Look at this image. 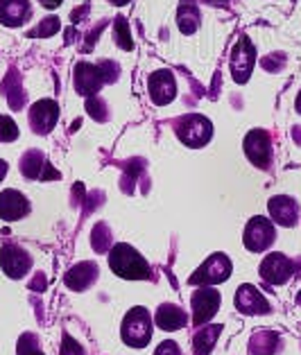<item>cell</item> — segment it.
Returning <instances> with one entry per match:
<instances>
[{
	"label": "cell",
	"instance_id": "obj_1",
	"mask_svg": "<svg viewBox=\"0 0 301 355\" xmlns=\"http://www.w3.org/2000/svg\"><path fill=\"white\" fill-rule=\"evenodd\" d=\"M109 267L111 272L120 279L127 281H145L150 279V265L148 261L127 242H118L109 251Z\"/></svg>",
	"mask_w": 301,
	"mask_h": 355
},
{
	"label": "cell",
	"instance_id": "obj_2",
	"mask_svg": "<svg viewBox=\"0 0 301 355\" xmlns=\"http://www.w3.org/2000/svg\"><path fill=\"white\" fill-rule=\"evenodd\" d=\"M123 342L132 349H145L152 340V317L145 308H132L120 326Z\"/></svg>",
	"mask_w": 301,
	"mask_h": 355
},
{
	"label": "cell",
	"instance_id": "obj_3",
	"mask_svg": "<svg viewBox=\"0 0 301 355\" xmlns=\"http://www.w3.org/2000/svg\"><path fill=\"white\" fill-rule=\"evenodd\" d=\"M175 132H177V138L186 147H193V150H197V147H204L213 138V125H211V120L206 116L188 114V116L177 120Z\"/></svg>",
	"mask_w": 301,
	"mask_h": 355
},
{
	"label": "cell",
	"instance_id": "obj_4",
	"mask_svg": "<svg viewBox=\"0 0 301 355\" xmlns=\"http://www.w3.org/2000/svg\"><path fill=\"white\" fill-rule=\"evenodd\" d=\"M274 240H277V231H274L272 220L263 218V215H256V218H252L247 222L245 233H243V242L249 251L261 254V251L272 247Z\"/></svg>",
	"mask_w": 301,
	"mask_h": 355
},
{
	"label": "cell",
	"instance_id": "obj_5",
	"mask_svg": "<svg viewBox=\"0 0 301 355\" xmlns=\"http://www.w3.org/2000/svg\"><path fill=\"white\" fill-rule=\"evenodd\" d=\"M231 276V261L225 254H213L197 267V272L188 279L191 285H218Z\"/></svg>",
	"mask_w": 301,
	"mask_h": 355
},
{
	"label": "cell",
	"instance_id": "obj_6",
	"mask_svg": "<svg viewBox=\"0 0 301 355\" xmlns=\"http://www.w3.org/2000/svg\"><path fill=\"white\" fill-rule=\"evenodd\" d=\"M256 64V48L254 43L249 41L247 37H240V41L231 50V77H234L236 84H247V80L252 77Z\"/></svg>",
	"mask_w": 301,
	"mask_h": 355
},
{
	"label": "cell",
	"instance_id": "obj_7",
	"mask_svg": "<svg viewBox=\"0 0 301 355\" xmlns=\"http://www.w3.org/2000/svg\"><path fill=\"white\" fill-rule=\"evenodd\" d=\"M193 326H204L218 315L220 310V292L213 290V285H200V290H195L193 299Z\"/></svg>",
	"mask_w": 301,
	"mask_h": 355
},
{
	"label": "cell",
	"instance_id": "obj_8",
	"mask_svg": "<svg viewBox=\"0 0 301 355\" xmlns=\"http://www.w3.org/2000/svg\"><path fill=\"white\" fill-rule=\"evenodd\" d=\"M73 82H75V91L86 98H93L102 86L107 84V75L102 64H89V62H80L75 66L73 73Z\"/></svg>",
	"mask_w": 301,
	"mask_h": 355
},
{
	"label": "cell",
	"instance_id": "obj_9",
	"mask_svg": "<svg viewBox=\"0 0 301 355\" xmlns=\"http://www.w3.org/2000/svg\"><path fill=\"white\" fill-rule=\"evenodd\" d=\"M243 147H245V157L252 161L256 168H261V170L270 168V163H272V138L265 129H252V132L245 136Z\"/></svg>",
	"mask_w": 301,
	"mask_h": 355
},
{
	"label": "cell",
	"instance_id": "obj_10",
	"mask_svg": "<svg viewBox=\"0 0 301 355\" xmlns=\"http://www.w3.org/2000/svg\"><path fill=\"white\" fill-rule=\"evenodd\" d=\"M28 120H30V127L34 134L39 136H46L55 129L57 120H59V105L55 100H39L34 102L30 107V114H28Z\"/></svg>",
	"mask_w": 301,
	"mask_h": 355
},
{
	"label": "cell",
	"instance_id": "obj_11",
	"mask_svg": "<svg viewBox=\"0 0 301 355\" xmlns=\"http://www.w3.org/2000/svg\"><path fill=\"white\" fill-rule=\"evenodd\" d=\"M261 279L270 285H283L290 281V276L295 274V263L283 254H270L265 256V261L258 267Z\"/></svg>",
	"mask_w": 301,
	"mask_h": 355
},
{
	"label": "cell",
	"instance_id": "obj_12",
	"mask_svg": "<svg viewBox=\"0 0 301 355\" xmlns=\"http://www.w3.org/2000/svg\"><path fill=\"white\" fill-rule=\"evenodd\" d=\"M148 91H150V98L157 107H166L175 100L177 95V82H175V75L166 68L161 71L152 73L150 80H148Z\"/></svg>",
	"mask_w": 301,
	"mask_h": 355
},
{
	"label": "cell",
	"instance_id": "obj_13",
	"mask_svg": "<svg viewBox=\"0 0 301 355\" xmlns=\"http://www.w3.org/2000/svg\"><path fill=\"white\" fill-rule=\"evenodd\" d=\"M0 265H3V272L10 276V279H23V276L30 272L32 258L28 251L21 249L19 245H3Z\"/></svg>",
	"mask_w": 301,
	"mask_h": 355
},
{
	"label": "cell",
	"instance_id": "obj_14",
	"mask_svg": "<svg viewBox=\"0 0 301 355\" xmlns=\"http://www.w3.org/2000/svg\"><path fill=\"white\" fill-rule=\"evenodd\" d=\"M28 213H30V202L23 193L14 188H7L0 193V218L5 222L23 220Z\"/></svg>",
	"mask_w": 301,
	"mask_h": 355
},
{
	"label": "cell",
	"instance_id": "obj_15",
	"mask_svg": "<svg viewBox=\"0 0 301 355\" xmlns=\"http://www.w3.org/2000/svg\"><path fill=\"white\" fill-rule=\"evenodd\" d=\"M268 211H270L272 222H277L279 227H288L290 229V227H295V224L299 222V204L288 195L272 197L270 204H268Z\"/></svg>",
	"mask_w": 301,
	"mask_h": 355
},
{
	"label": "cell",
	"instance_id": "obj_16",
	"mask_svg": "<svg viewBox=\"0 0 301 355\" xmlns=\"http://www.w3.org/2000/svg\"><path fill=\"white\" fill-rule=\"evenodd\" d=\"M21 175L25 179H59V172L53 170L50 163H46V157L39 150H30L21 159Z\"/></svg>",
	"mask_w": 301,
	"mask_h": 355
},
{
	"label": "cell",
	"instance_id": "obj_17",
	"mask_svg": "<svg viewBox=\"0 0 301 355\" xmlns=\"http://www.w3.org/2000/svg\"><path fill=\"white\" fill-rule=\"evenodd\" d=\"M236 308L243 315H265L270 313V303L254 285H240L236 292Z\"/></svg>",
	"mask_w": 301,
	"mask_h": 355
},
{
	"label": "cell",
	"instance_id": "obj_18",
	"mask_svg": "<svg viewBox=\"0 0 301 355\" xmlns=\"http://www.w3.org/2000/svg\"><path fill=\"white\" fill-rule=\"evenodd\" d=\"M32 16L30 0H0V23L7 28H21Z\"/></svg>",
	"mask_w": 301,
	"mask_h": 355
},
{
	"label": "cell",
	"instance_id": "obj_19",
	"mask_svg": "<svg viewBox=\"0 0 301 355\" xmlns=\"http://www.w3.org/2000/svg\"><path fill=\"white\" fill-rule=\"evenodd\" d=\"M98 279V265L91 263V261H84V263H77L75 267L66 272V285L75 292H82V290H89L93 283Z\"/></svg>",
	"mask_w": 301,
	"mask_h": 355
},
{
	"label": "cell",
	"instance_id": "obj_20",
	"mask_svg": "<svg viewBox=\"0 0 301 355\" xmlns=\"http://www.w3.org/2000/svg\"><path fill=\"white\" fill-rule=\"evenodd\" d=\"M154 322H157L161 331L172 333L188 324V315L179 306H175V303H161L157 308V315H154Z\"/></svg>",
	"mask_w": 301,
	"mask_h": 355
},
{
	"label": "cell",
	"instance_id": "obj_21",
	"mask_svg": "<svg viewBox=\"0 0 301 355\" xmlns=\"http://www.w3.org/2000/svg\"><path fill=\"white\" fill-rule=\"evenodd\" d=\"M202 14L195 0H182L177 7V28L182 30V34H193L200 30Z\"/></svg>",
	"mask_w": 301,
	"mask_h": 355
},
{
	"label": "cell",
	"instance_id": "obj_22",
	"mask_svg": "<svg viewBox=\"0 0 301 355\" xmlns=\"http://www.w3.org/2000/svg\"><path fill=\"white\" fill-rule=\"evenodd\" d=\"M222 331L220 324H213V326H202L200 331L195 333L193 337V349H195V355H209L211 349L218 342V335Z\"/></svg>",
	"mask_w": 301,
	"mask_h": 355
},
{
	"label": "cell",
	"instance_id": "obj_23",
	"mask_svg": "<svg viewBox=\"0 0 301 355\" xmlns=\"http://www.w3.org/2000/svg\"><path fill=\"white\" fill-rule=\"evenodd\" d=\"M3 91H5L7 102H10V107L14 111L21 109L25 105V91H23L21 80H19V73H16V71H10V75H7V80L3 84Z\"/></svg>",
	"mask_w": 301,
	"mask_h": 355
},
{
	"label": "cell",
	"instance_id": "obj_24",
	"mask_svg": "<svg viewBox=\"0 0 301 355\" xmlns=\"http://www.w3.org/2000/svg\"><path fill=\"white\" fill-rule=\"evenodd\" d=\"M279 335L277 333H270V331H261L252 337V353L256 355H274L279 349Z\"/></svg>",
	"mask_w": 301,
	"mask_h": 355
},
{
	"label": "cell",
	"instance_id": "obj_25",
	"mask_svg": "<svg viewBox=\"0 0 301 355\" xmlns=\"http://www.w3.org/2000/svg\"><path fill=\"white\" fill-rule=\"evenodd\" d=\"M16 355H46L39 344V337L34 333H23L16 344Z\"/></svg>",
	"mask_w": 301,
	"mask_h": 355
},
{
	"label": "cell",
	"instance_id": "obj_26",
	"mask_svg": "<svg viewBox=\"0 0 301 355\" xmlns=\"http://www.w3.org/2000/svg\"><path fill=\"white\" fill-rule=\"evenodd\" d=\"M116 43L123 50H132L134 48V41H132V34H129V25H127V21L123 19V16H118L116 19Z\"/></svg>",
	"mask_w": 301,
	"mask_h": 355
},
{
	"label": "cell",
	"instance_id": "obj_27",
	"mask_svg": "<svg viewBox=\"0 0 301 355\" xmlns=\"http://www.w3.org/2000/svg\"><path fill=\"white\" fill-rule=\"evenodd\" d=\"M91 240H93V249H96V251H100V254H102V251H107L109 245H111V233H109L107 224H98V227L93 229Z\"/></svg>",
	"mask_w": 301,
	"mask_h": 355
},
{
	"label": "cell",
	"instance_id": "obj_28",
	"mask_svg": "<svg viewBox=\"0 0 301 355\" xmlns=\"http://www.w3.org/2000/svg\"><path fill=\"white\" fill-rule=\"evenodd\" d=\"M59 28H62V23H59L57 16H50V19H43L37 28L30 32V37H53V34L59 32Z\"/></svg>",
	"mask_w": 301,
	"mask_h": 355
},
{
	"label": "cell",
	"instance_id": "obj_29",
	"mask_svg": "<svg viewBox=\"0 0 301 355\" xmlns=\"http://www.w3.org/2000/svg\"><path fill=\"white\" fill-rule=\"evenodd\" d=\"M19 138V127L12 118L0 116V143H12Z\"/></svg>",
	"mask_w": 301,
	"mask_h": 355
},
{
	"label": "cell",
	"instance_id": "obj_30",
	"mask_svg": "<svg viewBox=\"0 0 301 355\" xmlns=\"http://www.w3.org/2000/svg\"><path fill=\"white\" fill-rule=\"evenodd\" d=\"M86 111H89V114L96 120H105L107 118V105L100 98H96V95L86 100Z\"/></svg>",
	"mask_w": 301,
	"mask_h": 355
},
{
	"label": "cell",
	"instance_id": "obj_31",
	"mask_svg": "<svg viewBox=\"0 0 301 355\" xmlns=\"http://www.w3.org/2000/svg\"><path fill=\"white\" fill-rule=\"evenodd\" d=\"M59 355H84V349L80 342H75L71 335L62 337V349H59Z\"/></svg>",
	"mask_w": 301,
	"mask_h": 355
},
{
	"label": "cell",
	"instance_id": "obj_32",
	"mask_svg": "<svg viewBox=\"0 0 301 355\" xmlns=\"http://www.w3.org/2000/svg\"><path fill=\"white\" fill-rule=\"evenodd\" d=\"M154 355H184L182 349H179V344L177 342H172V340H166V342H161L157 346V351H154Z\"/></svg>",
	"mask_w": 301,
	"mask_h": 355
},
{
	"label": "cell",
	"instance_id": "obj_33",
	"mask_svg": "<svg viewBox=\"0 0 301 355\" xmlns=\"http://www.w3.org/2000/svg\"><path fill=\"white\" fill-rule=\"evenodd\" d=\"M283 62H286V57H283V55H272V57H268V59H263V68H265V71L277 73L279 68L283 66Z\"/></svg>",
	"mask_w": 301,
	"mask_h": 355
},
{
	"label": "cell",
	"instance_id": "obj_34",
	"mask_svg": "<svg viewBox=\"0 0 301 355\" xmlns=\"http://www.w3.org/2000/svg\"><path fill=\"white\" fill-rule=\"evenodd\" d=\"M39 3L46 7V10H57V7L64 3V0H39Z\"/></svg>",
	"mask_w": 301,
	"mask_h": 355
},
{
	"label": "cell",
	"instance_id": "obj_35",
	"mask_svg": "<svg viewBox=\"0 0 301 355\" xmlns=\"http://www.w3.org/2000/svg\"><path fill=\"white\" fill-rule=\"evenodd\" d=\"M41 288H43V274H39L37 281L32 283V290H41Z\"/></svg>",
	"mask_w": 301,
	"mask_h": 355
},
{
	"label": "cell",
	"instance_id": "obj_36",
	"mask_svg": "<svg viewBox=\"0 0 301 355\" xmlns=\"http://www.w3.org/2000/svg\"><path fill=\"white\" fill-rule=\"evenodd\" d=\"M5 175H7V163H5L3 159H0V181L5 179Z\"/></svg>",
	"mask_w": 301,
	"mask_h": 355
},
{
	"label": "cell",
	"instance_id": "obj_37",
	"mask_svg": "<svg viewBox=\"0 0 301 355\" xmlns=\"http://www.w3.org/2000/svg\"><path fill=\"white\" fill-rule=\"evenodd\" d=\"M295 109H297V114H301V91L297 95V102H295Z\"/></svg>",
	"mask_w": 301,
	"mask_h": 355
},
{
	"label": "cell",
	"instance_id": "obj_38",
	"mask_svg": "<svg viewBox=\"0 0 301 355\" xmlns=\"http://www.w3.org/2000/svg\"><path fill=\"white\" fill-rule=\"evenodd\" d=\"M204 3H209V5H220V3H227V0H204Z\"/></svg>",
	"mask_w": 301,
	"mask_h": 355
},
{
	"label": "cell",
	"instance_id": "obj_39",
	"mask_svg": "<svg viewBox=\"0 0 301 355\" xmlns=\"http://www.w3.org/2000/svg\"><path fill=\"white\" fill-rule=\"evenodd\" d=\"M111 5H125V3H129V0H109Z\"/></svg>",
	"mask_w": 301,
	"mask_h": 355
}]
</instances>
